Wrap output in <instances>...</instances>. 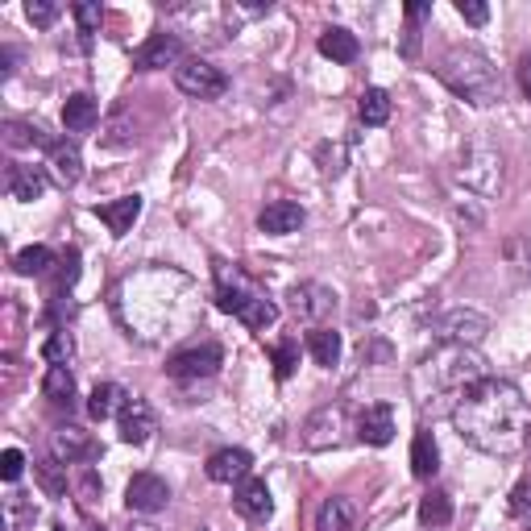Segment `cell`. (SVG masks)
<instances>
[{
  "instance_id": "6da1fadb",
  "label": "cell",
  "mask_w": 531,
  "mask_h": 531,
  "mask_svg": "<svg viewBox=\"0 0 531 531\" xmlns=\"http://www.w3.org/2000/svg\"><path fill=\"white\" fill-rule=\"evenodd\" d=\"M453 428L486 457H515L531 436V407L507 378H478L453 407Z\"/></svg>"
},
{
  "instance_id": "7a4b0ae2",
  "label": "cell",
  "mask_w": 531,
  "mask_h": 531,
  "mask_svg": "<svg viewBox=\"0 0 531 531\" xmlns=\"http://www.w3.org/2000/svg\"><path fill=\"white\" fill-rule=\"evenodd\" d=\"M486 378V361L465 349V345H440L432 357H424L411 374V390H415V403L419 407H436L440 399H449L457 407V399L465 390Z\"/></svg>"
},
{
  "instance_id": "3957f363",
  "label": "cell",
  "mask_w": 531,
  "mask_h": 531,
  "mask_svg": "<svg viewBox=\"0 0 531 531\" xmlns=\"http://www.w3.org/2000/svg\"><path fill=\"white\" fill-rule=\"evenodd\" d=\"M436 75H440V83H444V88H449L453 96H461V100H469V104H478V108H490V104L502 100V79H498V71L490 67L486 54L469 50V46H457V50L444 54L440 67H436Z\"/></svg>"
},
{
  "instance_id": "277c9868",
  "label": "cell",
  "mask_w": 531,
  "mask_h": 531,
  "mask_svg": "<svg viewBox=\"0 0 531 531\" xmlns=\"http://www.w3.org/2000/svg\"><path fill=\"white\" fill-rule=\"evenodd\" d=\"M216 303H220V312L237 316L245 328H254V332H262L278 320V307L270 303V295L245 270H237L229 262H216Z\"/></svg>"
},
{
  "instance_id": "5b68a950",
  "label": "cell",
  "mask_w": 531,
  "mask_h": 531,
  "mask_svg": "<svg viewBox=\"0 0 531 531\" xmlns=\"http://www.w3.org/2000/svg\"><path fill=\"white\" fill-rule=\"evenodd\" d=\"M457 183H465L478 195H498L502 191V154L490 146H469L457 162Z\"/></svg>"
},
{
  "instance_id": "8992f818",
  "label": "cell",
  "mask_w": 531,
  "mask_h": 531,
  "mask_svg": "<svg viewBox=\"0 0 531 531\" xmlns=\"http://www.w3.org/2000/svg\"><path fill=\"white\" fill-rule=\"evenodd\" d=\"M220 366H225V349L216 341H200L191 349H179L171 361H166V378L175 382H204V378H216Z\"/></svg>"
},
{
  "instance_id": "52a82bcc",
  "label": "cell",
  "mask_w": 531,
  "mask_h": 531,
  "mask_svg": "<svg viewBox=\"0 0 531 531\" xmlns=\"http://www.w3.org/2000/svg\"><path fill=\"white\" fill-rule=\"evenodd\" d=\"M175 88L191 100H220L229 92V75L212 67L208 59H183L175 67Z\"/></svg>"
},
{
  "instance_id": "ba28073f",
  "label": "cell",
  "mask_w": 531,
  "mask_h": 531,
  "mask_svg": "<svg viewBox=\"0 0 531 531\" xmlns=\"http://www.w3.org/2000/svg\"><path fill=\"white\" fill-rule=\"evenodd\" d=\"M432 332H436L440 345H465V349H473V345H482V337L490 332V320H486L482 312L457 307V312H444V316L436 320Z\"/></svg>"
},
{
  "instance_id": "9c48e42d",
  "label": "cell",
  "mask_w": 531,
  "mask_h": 531,
  "mask_svg": "<svg viewBox=\"0 0 531 531\" xmlns=\"http://www.w3.org/2000/svg\"><path fill=\"white\" fill-rule=\"evenodd\" d=\"M341 440H345V407H341V403H328V407H320L316 415H307V424H303V444H307L312 453L337 449Z\"/></svg>"
},
{
  "instance_id": "30bf717a",
  "label": "cell",
  "mask_w": 531,
  "mask_h": 531,
  "mask_svg": "<svg viewBox=\"0 0 531 531\" xmlns=\"http://www.w3.org/2000/svg\"><path fill=\"white\" fill-rule=\"evenodd\" d=\"M287 299H291V312L316 328H324V320L337 312V291L324 287V283H295Z\"/></svg>"
},
{
  "instance_id": "8fae6325",
  "label": "cell",
  "mask_w": 531,
  "mask_h": 531,
  "mask_svg": "<svg viewBox=\"0 0 531 531\" xmlns=\"http://www.w3.org/2000/svg\"><path fill=\"white\" fill-rule=\"evenodd\" d=\"M100 453V444L92 432H83L79 424H63L59 432L50 436V457L59 465H88Z\"/></svg>"
},
{
  "instance_id": "7c38bea8",
  "label": "cell",
  "mask_w": 531,
  "mask_h": 531,
  "mask_svg": "<svg viewBox=\"0 0 531 531\" xmlns=\"http://www.w3.org/2000/svg\"><path fill=\"white\" fill-rule=\"evenodd\" d=\"M171 502V486H166L158 473H133L129 486H125V507L133 515H154Z\"/></svg>"
},
{
  "instance_id": "4fadbf2b",
  "label": "cell",
  "mask_w": 531,
  "mask_h": 531,
  "mask_svg": "<svg viewBox=\"0 0 531 531\" xmlns=\"http://www.w3.org/2000/svg\"><path fill=\"white\" fill-rule=\"evenodd\" d=\"M117 432H121V440L125 444H150V436L158 432V415H154V407L146 403V399H129L125 407H121V415H117Z\"/></svg>"
},
{
  "instance_id": "5bb4252c",
  "label": "cell",
  "mask_w": 531,
  "mask_h": 531,
  "mask_svg": "<svg viewBox=\"0 0 531 531\" xmlns=\"http://www.w3.org/2000/svg\"><path fill=\"white\" fill-rule=\"evenodd\" d=\"M171 63H183V42L175 34H154L133 50L137 71H158V67H171Z\"/></svg>"
},
{
  "instance_id": "9a60e30c",
  "label": "cell",
  "mask_w": 531,
  "mask_h": 531,
  "mask_svg": "<svg viewBox=\"0 0 531 531\" xmlns=\"http://www.w3.org/2000/svg\"><path fill=\"white\" fill-rule=\"evenodd\" d=\"M5 191L21 204H34L46 195V171L42 166H25V162H9L5 171Z\"/></svg>"
},
{
  "instance_id": "2e32d148",
  "label": "cell",
  "mask_w": 531,
  "mask_h": 531,
  "mask_svg": "<svg viewBox=\"0 0 531 531\" xmlns=\"http://www.w3.org/2000/svg\"><path fill=\"white\" fill-rule=\"evenodd\" d=\"M357 436L366 444H374V449H382V444L395 440V411H390V403H370L366 411H361Z\"/></svg>"
},
{
  "instance_id": "e0dca14e",
  "label": "cell",
  "mask_w": 531,
  "mask_h": 531,
  "mask_svg": "<svg viewBox=\"0 0 531 531\" xmlns=\"http://www.w3.org/2000/svg\"><path fill=\"white\" fill-rule=\"evenodd\" d=\"M258 229L270 233V237H287V233H299L303 229V208L295 200H274L258 212Z\"/></svg>"
},
{
  "instance_id": "ac0fdd59",
  "label": "cell",
  "mask_w": 531,
  "mask_h": 531,
  "mask_svg": "<svg viewBox=\"0 0 531 531\" xmlns=\"http://www.w3.org/2000/svg\"><path fill=\"white\" fill-rule=\"evenodd\" d=\"M249 469H254V457L245 449H220L208 457V478L220 482V486H233V482H245Z\"/></svg>"
},
{
  "instance_id": "d6986e66",
  "label": "cell",
  "mask_w": 531,
  "mask_h": 531,
  "mask_svg": "<svg viewBox=\"0 0 531 531\" xmlns=\"http://www.w3.org/2000/svg\"><path fill=\"white\" fill-rule=\"evenodd\" d=\"M233 507L245 515V519H270L274 511V498H270V486L262 478H245L233 494Z\"/></svg>"
},
{
  "instance_id": "ffe728a7",
  "label": "cell",
  "mask_w": 531,
  "mask_h": 531,
  "mask_svg": "<svg viewBox=\"0 0 531 531\" xmlns=\"http://www.w3.org/2000/svg\"><path fill=\"white\" fill-rule=\"evenodd\" d=\"M316 531H357V507H353V498H345V494L324 498L320 511H316Z\"/></svg>"
},
{
  "instance_id": "44dd1931",
  "label": "cell",
  "mask_w": 531,
  "mask_h": 531,
  "mask_svg": "<svg viewBox=\"0 0 531 531\" xmlns=\"http://www.w3.org/2000/svg\"><path fill=\"white\" fill-rule=\"evenodd\" d=\"M96 216L113 229V237H125L137 225V216H142V195H121V200H113V204H100Z\"/></svg>"
},
{
  "instance_id": "7402d4cb",
  "label": "cell",
  "mask_w": 531,
  "mask_h": 531,
  "mask_svg": "<svg viewBox=\"0 0 531 531\" xmlns=\"http://www.w3.org/2000/svg\"><path fill=\"white\" fill-rule=\"evenodd\" d=\"M46 158H50V175L59 179L63 187H75L83 179V158H79V146L75 142H54L46 150Z\"/></svg>"
},
{
  "instance_id": "603a6c76",
  "label": "cell",
  "mask_w": 531,
  "mask_h": 531,
  "mask_svg": "<svg viewBox=\"0 0 531 531\" xmlns=\"http://www.w3.org/2000/svg\"><path fill=\"white\" fill-rule=\"evenodd\" d=\"M96 121H100L96 96H88V92L67 96V104H63V125H67V133H88V129H96Z\"/></svg>"
},
{
  "instance_id": "cb8c5ba5",
  "label": "cell",
  "mask_w": 531,
  "mask_h": 531,
  "mask_svg": "<svg viewBox=\"0 0 531 531\" xmlns=\"http://www.w3.org/2000/svg\"><path fill=\"white\" fill-rule=\"evenodd\" d=\"M436 469H440V449H436L432 432H415V440H411V473L419 482H432Z\"/></svg>"
},
{
  "instance_id": "d4e9b609",
  "label": "cell",
  "mask_w": 531,
  "mask_h": 531,
  "mask_svg": "<svg viewBox=\"0 0 531 531\" xmlns=\"http://www.w3.org/2000/svg\"><path fill=\"white\" fill-rule=\"evenodd\" d=\"M129 403V395L117 386V382H100L92 390V399H88V419H96V424H104V419H113L121 415V407Z\"/></svg>"
},
{
  "instance_id": "484cf974",
  "label": "cell",
  "mask_w": 531,
  "mask_h": 531,
  "mask_svg": "<svg viewBox=\"0 0 531 531\" xmlns=\"http://www.w3.org/2000/svg\"><path fill=\"white\" fill-rule=\"evenodd\" d=\"M320 54H324V59H332V63H353L357 54H361V46H357V38L349 30H341V25H328V30L320 34Z\"/></svg>"
},
{
  "instance_id": "4316f807",
  "label": "cell",
  "mask_w": 531,
  "mask_h": 531,
  "mask_svg": "<svg viewBox=\"0 0 531 531\" xmlns=\"http://www.w3.org/2000/svg\"><path fill=\"white\" fill-rule=\"evenodd\" d=\"M42 395L50 399V407H67L71 411V403H75V378H71V370L67 366H50L46 378H42Z\"/></svg>"
},
{
  "instance_id": "83f0119b",
  "label": "cell",
  "mask_w": 531,
  "mask_h": 531,
  "mask_svg": "<svg viewBox=\"0 0 531 531\" xmlns=\"http://www.w3.org/2000/svg\"><path fill=\"white\" fill-rule=\"evenodd\" d=\"M307 353L316 357V366L332 370L341 361V337L332 328H312V332H307Z\"/></svg>"
},
{
  "instance_id": "f1b7e54d",
  "label": "cell",
  "mask_w": 531,
  "mask_h": 531,
  "mask_svg": "<svg viewBox=\"0 0 531 531\" xmlns=\"http://www.w3.org/2000/svg\"><path fill=\"white\" fill-rule=\"evenodd\" d=\"M5 142L13 150H25V146H38V150H50L54 137L42 129V125H30V121H5Z\"/></svg>"
},
{
  "instance_id": "f546056e",
  "label": "cell",
  "mask_w": 531,
  "mask_h": 531,
  "mask_svg": "<svg viewBox=\"0 0 531 531\" xmlns=\"http://www.w3.org/2000/svg\"><path fill=\"white\" fill-rule=\"evenodd\" d=\"M13 266L25 278H38V274H50L54 266H59V258H54V249H46V245H25L21 254L13 258Z\"/></svg>"
},
{
  "instance_id": "4dcf8cb0",
  "label": "cell",
  "mask_w": 531,
  "mask_h": 531,
  "mask_svg": "<svg viewBox=\"0 0 531 531\" xmlns=\"http://www.w3.org/2000/svg\"><path fill=\"white\" fill-rule=\"evenodd\" d=\"M357 117H361V125H386L390 121V92H382V88H366L361 92V100H357Z\"/></svg>"
},
{
  "instance_id": "1f68e13d",
  "label": "cell",
  "mask_w": 531,
  "mask_h": 531,
  "mask_svg": "<svg viewBox=\"0 0 531 531\" xmlns=\"http://www.w3.org/2000/svg\"><path fill=\"white\" fill-rule=\"evenodd\" d=\"M419 523L424 527H449L453 523V498L444 490L424 494V502H419Z\"/></svg>"
},
{
  "instance_id": "d6a6232c",
  "label": "cell",
  "mask_w": 531,
  "mask_h": 531,
  "mask_svg": "<svg viewBox=\"0 0 531 531\" xmlns=\"http://www.w3.org/2000/svg\"><path fill=\"white\" fill-rule=\"evenodd\" d=\"M71 17L79 25V46L92 50V38L100 30V21H104V9L96 5V0H79V5H71Z\"/></svg>"
},
{
  "instance_id": "836d02e7",
  "label": "cell",
  "mask_w": 531,
  "mask_h": 531,
  "mask_svg": "<svg viewBox=\"0 0 531 531\" xmlns=\"http://www.w3.org/2000/svg\"><path fill=\"white\" fill-rule=\"evenodd\" d=\"M71 353H75V345H71V337H67V328H54L50 337H46V345H42V357L50 361V366H67Z\"/></svg>"
},
{
  "instance_id": "e575fe53",
  "label": "cell",
  "mask_w": 531,
  "mask_h": 531,
  "mask_svg": "<svg viewBox=\"0 0 531 531\" xmlns=\"http://www.w3.org/2000/svg\"><path fill=\"white\" fill-rule=\"evenodd\" d=\"M75 278H79V249H67V254L59 258V266H54V299H59L63 291H71Z\"/></svg>"
},
{
  "instance_id": "d590c367",
  "label": "cell",
  "mask_w": 531,
  "mask_h": 531,
  "mask_svg": "<svg viewBox=\"0 0 531 531\" xmlns=\"http://www.w3.org/2000/svg\"><path fill=\"white\" fill-rule=\"evenodd\" d=\"M67 465H59V461H42L38 465V482H42V490H46V498H63L67 494V473H63Z\"/></svg>"
},
{
  "instance_id": "8d00e7d4",
  "label": "cell",
  "mask_w": 531,
  "mask_h": 531,
  "mask_svg": "<svg viewBox=\"0 0 531 531\" xmlns=\"http://www.w3.org/2000/svg\"><path fill=\"white\" fill-rule=\"evenodd\" d=\"M295 366H299V345H295V341H283V345H274V374L287 382V378L295 374Z\"/></svg>"
},
{
  "instance_id": "74e56055",
  "label": "cell",
  "mask_w": 531,
  "mask_h": 531,
  "mask_svg": "<svg viewBox=\"0 0 531 531\" xmlns=\"http://www.w3.org/2000/svg\"><path fill=\"white\" fill-rule=\"evenodd\" d=\"M59 13H63V9L54 5V0H30V5H25V17H30L38 30H46V25L59 21Z\"/></svg>"
},
{
  "instance_id": "f35d334b",
  "label": "cell",
  "mask_w": 531,
  "mask_h": 531,
  "mask_svg": "<svg viewBox=\"0 0 531 531\" xmlns=\"http://www.w3.org/2000/svg\"><path fill=\"white\" fill-rule=\"evenodd\" d=\"M25 531H71V527H67V515L59 507H50V511H38L30 523H25Z\"/></svg>"
},
{
  "instance_id": "ab89813d",
  "label": "cell",
  "mask_w": 531,
  "mask_h": 531,
  "mask_svg": "<svg viewBox=\"0 0 531 531\" xmlns=\"http://www.w3.org/2000/svg\"><path fill=\"white\" fill-rule=\"evenodd\" d=\"M21 473H25V453L21 449H5V453H0V478L17 482Z\"/></svg>"
},
{
  "instance_id": "60d3db41",
  "label": "cell",
  "mask_w": 531,
  "mask_h": 531,
  "mask_svg": "<svg viewBox=\"0 0 531 531\" xmlns=\"http://www.w3.org/2000/svg\"><path fill=\"white\" fill-rule=\"evenodd\" d=\"M511 515L515 519H531V482H519L511 490Z\"/></svg>"
},
{
  "instance_id": "b9f144b4",
  "label": "cell",
  "mask_w": 531,
  "mask_h": 531,
  "mask_svg": "<svg viewBox=\"0 0 531 531\" xmlns=\"http://www.w3.org/2000/svg\"><path fill=\"white\" fill-rule=\"evenodd\" d=\"M457 13H461L469 25H486V21H490V9L482 5V0H457Z\"/></svg>"
},
{
  "instance_id": "7bdbcfd3",
  "label": "cell",
  "mask_w": 531,
  "mask_h": 531,
  "mask_svg": "<svg viewBox=\"0 0 531 531\" xmlns=\"http://www.w3.org/2000/svg\"><path fill=\"white\" fill-rule=\"evenodd\" d=\"M79 494H83V502H92V498H100V478H96V473H92L88 465H83V469H79Z\"/></svg>"
},
{
  "instance_id": "ee69618b",
  "label": "cell",
  "mask_w": 531,
  "mask_h": 531,
  "mask_svg": "<svg viewBox=\"0 0 531 531\" xmlns=\"http://www.w3.org/2000/svg\"><path fill=\"white\" fill-rule=\"evenodd\" d=\"M519 88L531 100V54H523V59H519Z\"/></svg>"
},
{
  "instance_id": "f6af8a7d",
  "label": "cell",
  "mask_w": 531,
  "mask_h": 531,
  "mask_svg": "<svg viewBox=\"0 0 531 531\" xmlns=\"http://www.w3.org/2000/svg\"><path fill=\"white\" fill-rule=\"evenodd\" d=\"M428 13H432V5H424V0H415V5H407V21H411V30H415V25L424 21Z\"/></svg>"
},
{
  "instance_id": "bcb514c9",
  "label": "cell",
  "mask_w": 531,
  "mask_h": 531,
  "mask_svg": "<svg viewBox=\"0 0 531 531\" xmlns=\"http://www.w3.org/2000/svg\"><path fill=\"white\" fill-rule=\"evenodd\" d=\"M0 63H5L0 71H5V79H9V75H13V63H17V50H13V46H5V50H0Z\"/></svg>"
},
{
  "instance_id": "7dc6e473",
  "label": "cell",
  "mask_w": 531,
  "mask_h": 531,
  "mask_svg": "<svg viewBox=\"0 0 531 531\" xmlns=\"http://www.w3.org/2000/svg\"><path fill=\"white\" fill-rule=\"evenodd\" d=\"M125 531H158V527H154V523H142V519H133Z\"/></svg>"
},
{
  "instance_id": "c3c4849f",
  "label": "cell",
  "mask_w": 531,
  "mask_h": 531,
  "mask_svg": "<svg viewBox=\"0 0 531 531\" xmlns=\"http://www.w3.org/2000/svg\"><path fill=\"white\" fill-rule=\"evenodd\" d=\"M83 531H104V527H83Z\"/></svg>"
},
{
  "instance_id": "681fc988",
  "label": "cell",
  "mask_w": 531,
  "mask_h": 531,
  "mask_svg": "<svg viewBox=\"0 0 531 531\" xmlns=\"http://www.w3.org/2000/svg\"><path fill=\"white\" fill-rule=\"evenodd\" d=\"M527 531H531V527H527Z\"/></svg>"
}]
</instances>
